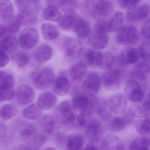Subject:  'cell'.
I'll list each match as a JSON object with an SVG mask.
<instances>
[{"label": "cell", "mask_w": 150, "mask_h": 150, "mask_svg": "<svg viewBox=\"0 0 150 150\" xmlns=\"http://www.w3.org/2000/svg\"><path fill=\"white\" fill-rule=\"evenodd\" d=\"M116 32L117 42L121 45L132 46L139 42V33L135 26H122Z\"/></svg>", "instance_id": "1"}, {"label": "cell", "mask_w": 150, "mask_h": 150, "mask_svg": "<svg viewBox=\"0 0 150 150\" xmlns=\"http://www.w3.org/2000/svg\"><path fill=\"white\" fill-rule=\"evenodd\" d=\"M20 136L32 149H38L46 141L45 136L37 132L33 126H26L20 132Z\"/></svg>", "instance_id": "2"}, {"label": "cell", "mask_w": 150, "mask_h": 150, "mask_svg": "<svg viewBox=\"0 0 150 150\" xmlns=\"http://www.w3.org/2000/svg\"><path fill=\"white\" fill-rule=\"evenodd\" d=\"M39 36L37 30L32 27H28L23 30L20 35L19 42L23 50H30L38 44Z\"/></svg>", "instance_id": "3"}, {"label": "cell", "mask_w": 150, "mask_h": 150, "mask_svg": "<svg viewBox=\"0 0 150 150\" xmlns=\"http://www.w3.org/2000/svg\"><path fill=\"white\" fill-rule=\"evenodd\" d=\"M122 70L119 68H112L103 74L101 78L103 86L108 89H115L121 85L123 78Z\"/></svg>", "instance_id": "4"}, {"label": "cell", "mask_w": 150, "mask_h": 150, "mask_svg": "<svg viewBox=\"0 0 150 150\" xmlns=\"http://www.w3.org/2000/svg\"><path fill=\"white\" fill-rule=\"evenodd\" d=\"M54 76L52 69L49 67L43 68L35 75L33 79V84L38 90L48 89L51 86Z\"/></svg>", "instance_id": "5"}, {"label": "cell", "mask_w": 150, "mask_h": 150, "mask_svg": "<svg viewBox=\"0 0 150 150\" xmlns=\"http://www.w3.org/2000/svg\"><path fill=\"white\" fill-rule=\"evenodd\" d=\"M114 11L113 3L109 0H98L93 7L92 16L97 21L104 20Z\"/></svg>", "instance_id": "6"}, {"label": "cell", "mask_w": 150, "mask_h": 150, "mask_svg": "<svg viewBox=\"0 0 150 150\" xmlns=\"http://www.w3.org/2000/svg\"><path fill=\"white\" fill-rule=\"evenodd\" d=\"M124 90L126 98L132 102H139L144 96L142 86L139 81L135 80L129 81L126 83Z\"/></svg>", "instance_id": "7"}, {"label": "cell", "mask_w": 150, "mask_h": 150, "mask_svg": "<svg viewBox=\"0 0 150 150\" xmlns=\"http://www.w3.org/2000/svg\"><path fill=\"white\" fill-rule=\"evenodd\" d=\"M101 78L98 74H89L83 82L82 87L84 93L89 96H95L98 94L101 85Z\"/></svg>", "instance_id": "8"}, {"label": "cell", "mask_w": 150, "mask_h": 150, "mask_svg": "<svg viewBox=\"0 0 150 150\" xmlns=\"http://www.w3.org/2000/svg\"><path fill=\"white\" fill-rule=\"evenodd\" d=\"M106 103L107 108L111 113L119 115L125 112L127 102L123 95L118 93L111 96L106 100Z\"/></svg>", "instance_id": "9"}, {"label": "cell", "mask_w": 150, "mask_h": 150, "mask_svg": "<svg viewBox=\"0 0 150 150\" xmlns=\"http://www.w3.org/2000/svg\"><path fill=\"white\" fill-rule=\"evenodd\" d=\"M150 13V6L147 4L136 6L127 11L126 17L132 22L142 21L148 17Z\"/></svg>", "instance_id": "10"}, {"label": "cell", "mask_w": 150, "mask_h": 150, "mask_svg": "<svg viewBox=\"0 0 150 150\" xmlns=\"http://www.w3.org/2000/svg\"><path fill=\"white\" fill-rule=\"evenodd\" d=\"M138 50L132 46H127L121 50L117 61L122 65L136 64L139 60Z\"/></svg>", "instance_id": "11"}, {"label": "cell", "mask_w": 150, "mask_h": 150, "mask_svg": "<svg viewBox=\"0 0 150 150\" xmlns=\"http://www.w3.org/2000/svg\"><path fill=\"white\" fill-rule=\"evenodd\" d=\"M86 135L92 142L99 141L104 133V129L101 122L97 119L93 118L86 127Z\"/></svg>", "instance_id": "12"}, {"label": "cell", "mask_w": 150, "mask_h": 150, "mask_svg": "<svg viewBox=\"0 0 150 150\" xmlns=\"http://www.w3.org/2000/svg\"><path fill=\"white\" fill-rule=\"evenodd\" d=\"M17 101L22 105L30 104L34 100L35 93L34 89L27 85H22L17 88L15 93Z\"/></svg>", "instance_id": "13"}, {"label": "cell", "mask_w": 150, "mask_h": 150, "mask_svg": "<svg viewBox=\"0 0 150 150\" xmlns=\"http://www.w3.org/2000/svg\"><path fill=\"white\" fill-rule=\"evenodd\" d=\"M80 56H83L87 65L93 68H99L101 61L102 52L95 50L83 48Z\"/></svg>", "instance_id": "14"}, {"label": "cell", "mask_w": 150, "mask_h": 150, "mask_svg": "<svg viewBox=\"0 0 150 150\" xmlns=\"http://www.w3.org/2000/svg\"><path fill=\"white\" fill-rule=\"evenodd\" d=\"M63 45L66 55L70 58L79 57L83 48L79 41L71 38H66L64 41Z\"/></svg>", "instance_id": "15"}, {"label": "cell", "mask_w": 150, "mask_h": 150, "mask_svg": "<svg viewBox=\"0 0 150 150\" xmlns=\"http://www.w3.org/2000/svg\"><path fill=\"white\" fill-rule=\"evenodd\" d=\"M75 110L71 103L68 100L63 101L58 107V111L61 117L67 122H73L76 119Z\"/></svg>", "instance_id": "16"}, {"label": "cell", "mask_w": 150, "mask_h": 150, "mask_svg": "<svg viewBox=\"0 0 150 150\" xmlns=\"http://www.w3.org/2000/svg\"><path fill=\"white\" fill-rule=\"evenodd\" d=\"M150 73V65L148 62L136 63L132 70L130 75L132 79L137 81H144Z\"/></svg>", "instance_id": "17"}, {"label": "cell", "mask_w": 150, "mask_h": 150, "mask_svg": "<svg viewBox=\"0 0 150 150\" xmlns=\"http://www.w3.org/2000/svg\"><path fill=\"white\" fill-rule=\"evenodd\" d=\"M51 86L53 92L59 96H64L67 94L71 88L69 80L64 76L54 79Z\"/></svg>", "instance_id": "18"}, {"label": "cell", "mask_w": 150, "mask_h": 150, "mask_svg": "<svg viewBox=\"0 0 150 150\" xmlns=\"http://www.w3.org/2000/svg\"><path fill=\"white\" fill-rule=\"evenodd\" d=\"M42 123L45 131L49 134L57 132L61 127V122L58 117L50 114L43 116Z\"/></svg>", "instance_id": "19"}, {"label": "cell", "mask_w": 150, "mask_h": 150, "mask_svg": "<svg viewBox=\"0 0 150 150\" xmlns=\"http://www.w3.org/2000/svg\"><path fill=\"white\" fill-rule=\"evenodd\" d=\"M102 149L107 150H123L125 149L124 144L121 139L115 135H107L102 141Z\"/></svg>", "instance_id": "20"}, {"label": "cell", "mask_w": 150, "mask_h": 150, "mask_svg": "<svg viewBox=\"0 0 150 150\" xmlns=\"http://www.w3.org/2000/svg\"><path fill=\"white\" fill-rule=\"evenodd\" d=\"M87 71L86 64L83 61H79L73 65L69 71L70 79L74 82H79L84 78Z\"/></svg>", "instance_id": "21"}, {"label": "cell", "mask_w": 150, "mask_h": 150, "mask_svg": "<svg viewBox=\"0 0 150 150\" xmlns=\"http://www.w3.org/2000/svg\"><path fill=\"white\" fill-rule=\"evenodd\" d=\"M57 103V96L50 92H46L40 95L37 101V105L44 110H49L54 108Z\"/></svg>", "instance_id": "22"}, {"label": "cell", "mask_w": 150, "mask_h": 150, "mask_svg": "<svg viewBox=\"0 0 150 150\" xmlns=\"http://www.w3.org/2000/svg\"><path fill=\"white\" fill-rule=\"evenodd\" d=\"M53 56L52 48L48 45L42 44L38 46L34 52V57L36 60L40 63L49 61Z\"/></svg>", "instance_id": "23"}, {"label": "cell", "mask_w": 150, "mask_h": 150, "mask_svg": "<svg viewBox=\"0 0 150 150\" xmlns=\"http://www.w3.org/2000/svg\"><path fill=\"white\" fill-rule=\"evenodd\" d=\"M71 103L75 110L80 111L87 109H90L91 97L86 94L79 93L73 96Z\"/></svg>", "instance_id": "24"}, {"label": "cell", "mask_w": 150, "mask_h": 150, "mask_svg": "<svg viewBox=\"0 0 150 150\" xmlns=\"http://www.w3.org/2000/svg\"><path fill=\"white\" fill-rule=\"evenodd\" d=\"M16 19L21 26L25 27H31L35 25L38 22L36 15L30 9L20 11Z\"/></svg>", "instance_id": "25"}, {"label": "cell", "mask_w": 150, "mask_h": 150, "mask_svg": "<svg viewBox=\"0 0 150 150\" xmlns=\"http://www.w3.org/2000/svg\"><path fill=\"white\" fill-rule=\"evenodd\" d=\"M79 19H80L79 16L74 13L66 14L62 16H61L58 21L59 26L64 31H69L73 29L74 25Z\"/></svg>", "instance_id": "26"}, {"label": "cell", "mask_w": 150, "mask_h": 150, "mask_svg": "<svg viewBox=\"0 0 150 150\" xmlns=\"http://www.w3.org/2000/svg\"><path fill=\"white\" fill-rule=\"evenodd\" d=\"M18 42L13 36H7L0 40V50L7 54L13 53L18 48Z\"/></svg>", "instance_id": "27"}, {"label": "cell", "mask_w": 150, "mask_h": 150, "mask_svg": "<svg viewBox=\"0 0 150 150\" xmlns=\"http://www.w3.org/2000/svg\"><path fill=\"white\" fill-rule=\"evenodd\" d=\"M109 42V38L107 34L99 35L96 34L91 37L88 40V45L95 50H103L105 49Z\"/></svg>", "instance_id": "28"}, {"label": "cell", "mask_w": 150, "mask_h": 150, "mask_svg": "<svg viewBox=\"0 0 150 150\" xmlns=\"http://www.w3.org/2000/svg\"><path fill=\"white\" fill-rule=\"evenodd\" d=\"M42 35L45 40L52 41L59 36V31L57 26L51 23H45L41 28Z\"/></svg>", "instance_id": "29"}, {"label": "cell", "mask_w": 150, "mask_h": 150, "mask_svg": "<svg viewBox=\"0 0 150 150\" xmlns=\"http://www.w3.org/2000/svg\"><path fill=\"white\" fill-rule=\"evenodd\" d=\"M85 144L84 137L78 133H73L67 138L66 146L67 149L79 150L82 149Z\"/></svg>", "instance_id": "30"}, {"label": "cell", "mask_w": 150, "mask_h": 150, "mask_svg": "<svg viewBox=\"0 0 150 150\" xmlns=\"http://www.w3.org/2000/svg\"><path fill=\"white\" fill-rule=\"evenodd\" d=\"M73 30L78 37L81 38H86L90 35L91 28L88 22L80 18L74 25Z\"/></svg>", "instance_id": "31"}, {"label": "cell", "mask_w": 150, "mask_h": 150, "mask_svg": "<svg viewBox=\"0 0 150 150\" xmlns=\"http://www.w3.org/2000/svg\"><path fill=\"white\" fill-rule=\"evenodd\" d=\"M133 122L125 115L123 117H116L111 120L110 128L113 131H121L125 129Z\"/></svg>", "instance_id": "32"}, {"label": "cell", "mask_w": 150, "mask_h": 150, "mask_svg": "<svg viewBox=\"0 0 150 150\" xmlns=\"http://www.w3.org/2000/svg\"><path fill=\"white\" fill-rule=\"evenodd\" d=\"M12 59L18 69L23 70L28 65L30 59L28 53L23 51H18L12 56Z\"/></svg>", "instance_id": "33"}, {"label": "cell", "mask_w": 150, "mask_h": 150, "mask_svg": "<svg viewBox=\"0 0 150 150\" xmlns=\"http://www.w3.org/2000/svg\"><path fill=\"white\" fill-rule=\"evenodd\" d=\"M14 7L9 0H0V18L6 21L13 17Z\"/></svg>", "instance_id": "34"}, {"label": "cell", "mask_w": 150, "mask_h": 150, "mask_svg": "<svg viewBox=\"0 0 150 150\" xmlns=\"http://www.w3.org/2000/svg\"><path fill=\"white\" fill-rule=\"evenodd\" d=\"M124 19V15L122 12H115L108 21L110 32H116L123 25Z\"/></svg>", "instance_id": "35"}, {"label": "cell", "mask_w": 150, "mask_h": 150, "mask_svg": "<svg viewBox=\"0 0 150 150\" xmlns=\"http://www.w3.org/2000/svg\"><path fill=\"white\" fill-rule=\"evenodd\" d=\"M150 147V139L145 136L134 139L130 144L129 149L134 150H146Z\"/></svg>", "instance_id": "36"}, {"label": "cell", "mask_w": 150, "mask_h": 150, "mask_svg": "<svg viewBox=\"0 0 150 150\" xmlns=\"http://www.w3.org/2000/svg\"><path fill=\"white\" fill-rule=\"evenodd\" d=\"M42 110L37 104H30L23 110V116L28 120H36L41 116Z\"/></svg>", "instance_id": "37"}, {"label": "cell", "mask_w": 150, "mask_h": 150, "mask_svg": "<svg viewBox=\"0 0 150 150\" xmlns=\"http://www.w3.org/2000/svg\"><path fill=\"white\" fill-rule=\"evenodd\" d=\"M61 16L58 8L52 5L45 8L43 12V17L45 20L50 22H58Z\"/></svg>", "instance_id": "38"}, {"label": "cell", "mask_w": 150, "mask_h": 150, "mask_svg": "<svg viewBox=\"0 0 150 150\" xmlns=\"http://www.w3.org/2000/svg\"><path fill=\"white\" fill-rule=\"evenodd\" d=\"M18 110L12 104H6L0 108V117L4 120L12 119L17 115Z\"/></svg>", "instance_id": "39"}, {"label": "cell", "mask_w": 150, "mask_h": 150, "mask_svg": "<svg viewBox=\"0 0 150 150\" xmlns=\"http://www.w3.org/2000/svg\"><path fill=\"white\" fill-rule=\"evenodd\" d=\"M58 7L60 10L66 14L74 13L79 8L76 0H60Z\"/></svg>", "instance_id": "40"}, {"label": "cell", "mask_w": 150, "mask_h": 150, "mask_svg": "<svg viewBox=\"0 0 150 150\" xmlns=\"http://www.w3.org/2000/svg\"><path fill=\"white\" fill-rule=\"evenodd\" d=\"M135 129L142 136H148L150 133V120L149 118L138 119L134 121Z\"/></svg>", "instance_id": "41"}, {"label": "cell", "mask_w": 150, "mask_h": 150, "mask_svg": "<svg viewBox=\"0 0 150 150\" xmlns=\"http://www.w3.org/2000/svg\"><path fill=\"white\" fill-rule=\"evenodd\" d=\"M93 118V111L89 109L80 111L76 117L79 125L85 128Z\"/></svg>", "instance_id": "42"}, {"label": "cell", "mask_w": 150, "mask_h": 150, "mask_svg": "<svg viewBox=\"0 0 150 150\" xmlns=\"http://www.w3.org/2000/svg\"><path fill=\"white\" fill-rule=\"evenodd\" d=\"M115 60L114 56L109 52H102L101 62L99 68L103 70H110L113 68Z\"/></svg>", "instance_id": "43"}, {"label": "cell", "mask_w": 150, "mask_h": 150, "mask_svg": "<svg viewBox=\"0 0 150 150\" xmlns=\"http://www.w3.org/2000/svg\"><path fill=\"white\" fill-rule=\"evenodd\" d=\"M6 21H7V23L5 26L6 29L5 34H8V36H13L20 31L21 26L18 23L16 18L14 19L12 17Z\"/></svg>", "instance_id": "44"}, {"label": "cell", "mask_w": 150, "mask_h": 150, "mask_svg": "<svg viewBox=\"0 0 150 150\" xmlns=\"http://www.w3.org/2000/svg\"><path fill=\"white\" fill-rule=\"evenodd\" d=\"M15 93L13 87L0 86V102L7 101L12 100Z\"/></svg>", "instance_id": "45"}, {"label": "cell", "mask_w": 150, "mask_h": 150, "mask_svg": "<svg viewBox=\"0 0 150 150\" xmlns=\"http://www.w3.org/2000/svg\"><path fill=\"white\" fill-rule=\"evenodd\" d=\"M15 85V79L11 74L0 71V86L13 87Z\"/></svg>", "instance_id": "46"}, {"label": "cell", "mask_w": 150, "mask_h": 150, "mask_svg": "<svg viewBox=\"0 0 150 150\" xmlns=\"http://www.w3.org/2000/svg\"><path fill=\"white\" fill-rule=\"evenodd\" d=\"M125 113L124 115L134 121L136 118L144 117L142 113L141 107L138 105H133L131 106L128 110L127 112Z\"/></svg>", "instance_id": "47"}, {"label": "cell", "mask_w": 150, "mask_h": 150, "mask_svg": "<svg viewBox=\"0 0 150 150\" xmlns=\"http://www.w3.org/2000/svg\"><path fill=\"white\" fill-rule=\"evenodd\" d=\"M139 57L144 62L150 61V42H144L139 46L138 50Z\"/></svg>", "instance_id": "48"}, {"label": "cell", "mask_w": 150, "mask_h": 150, "mask_svg": "<svg viewBox=\"0 0 150 150\" xmlns=\"http://www.w3.org/2000/svg\"><path fill=\"white\" fill-rule=\"evenodd\" d=\"M94 28L96 34H107V33L110 32L108 21L105 20L98 21L95 25Z\"/></svg>", "instance_id": "49"}, {"label": "cell", "mask_w": 150, "mask_h": 150, "mask_svg": "<svg viewBox=\"0 0 150 150\" xmlns=\"http://www.w3.org/2000/svg\"><path fill=\"white\" fill-rule=\"evenodd\" d=\"M141 35L144 42H150V20L149 19L146 21L142 27Z\"/></svg>", "instance_id": "50"}, {"label": "cell", "mask_w": 150, "mask_h": 150, "mask_svg": "<svg viewBox=\"0 0 150 150\" xmlns=\"http://www.w3.org/2000/svg\"><path fill=\"white\" fill-rule=\"evenodd\" d=\"M140 0H117L119 6L124 9H129L138 4Z\"/></svg>", "instance_id": "51"}, {"label": "cell", "mask_w": 150, "mask_h": 150, "mask_svg": "<svg viewBox=\"0 0 150 150\" xmlns=\"http://www.w3.org/2000/svg\"><path fill=\"white\" fill-rule=\"evenodd\" d=\"M15 3L17 8L21 11L30 9V3L29 0H14Z\"/></svg>", "instance_id": "52"}, {"label": "cell", "mask_w": 150, "mask_h": 150, "mask_svg": "<svg viewBox=\"0 0 150 150\" xmlns=\"http://www.w3.org/2000/svg\"><path fill=\"white\" fill-rule=\"evenodd\" d=\"M141 110L143 113L144 117L145 118H149L150 115V100L149 95H148L147 98L144 101L141 106Z\"/></svg>", "instance_id": "53"}, {"label": "cell", "mask_w": 150, "mask_h": 150, "mask_svg": "<svg viewBox=\"0 0 150 150\" xmlns=\"http://www.w3.org/2000/svg\"><path fill=\"white\" fill-rule=\"evenodd\" d=\"M9 62V57L7 53L0 50V68L5 67Z\"/></svg>", "instance_id": "54"}, {"label": "cell", "mask_w": 150, "mask_h": 150, "mask_svg": "<svg viewBox=\"0 0 150 150\" xmlns=\"http://www.w3.org/2000/svg\"><path fill=\"white\" fill-rule=\"evenodd\" d=\"M67 138L64 135L62 134H58L56 138V142L57 145L59 146H62L64 144L66 145Z\"/></svg>", "instance_id": "55"}, {"label": "cell", "mask_w": 150, "mask_h": 150, "mask_svg": "<svg viewBox=\"0 0 150 150\" xmlns=\"http://www.w3.org/2000/svg\"><path fill=\"white\" fill-rule=\"evenodd\" d=\"M6 128L5 125L0 122V139L2 138L6 132Z\"/></svg>", "instance_id": "56"}, {"label": "cell", "mask_w": 150, "mask_h": 150, "mask_svg": "<svg viewBox=\"0 0 150 150\" xmlns=\"http://www.w3.org/2000/svg\"><path fill=\"white\" fill-rule=\"evenodd\" d=\"M85 150H97L98 147L95 144L90 143L87 145L84 148Z\"/></svg>", "instance_id": "57"}, {"label": "cell", "mask_w": 150, "mask_h": 150, "mask_svg": "<svg viewBox=\"0 0 150 150\" xmlns=\"http://www.w3.org/2000/svg\"><path fill=\"white\" fill-rule=\"evenodd\" d=\"M5 33H6V29H5V26L0 24V38L5 35Z\"/></svg>", "instance_id": "58"}, {"label": "cell", "mask_w": 150, "mask_h": 150, "mask_svg": "<svg viewBox=\"0 0 150 150\" xmlns=\"http://www.w3.org/2000/svg\"><path fill=\"white\" fill-rule=\"evenodd\" d=\"M31 1L34 2H38L41 1V0H31Z\"/></svg>", "instance_id": "59"}, {"label": "cell", "mask_w": 150, "mask_h": 150, "mask_svg": "<svg viewBox=\"0 0 150 150\" xmlns=\"http://www.w3.org/2000/svg\"><path fill=\"white\" fill-rule=\"evenodd\" d=\"M46 149H52V150H55V148H51V147H50V148H46Z\"/></svg>", "instance_id": "60"}, {"label": "cell", "mask_w": 150, "mask_h": 150, "mask_svg": "<svg viewBox=\"0 0 150 150\" xmlns=\"http://www.w3.org/2000/svg\"><path fill=\"white\" fill-rule=\"evenodd\" d=\"M50 1H53L54 0H50Z\"/></svg>", "instance_id": "61"}]
</instances>
